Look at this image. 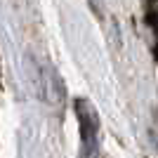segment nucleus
<instances>
[{"label":"nucleus","instance_id":"f03ea898","mask_svg":"<svg viewBox=\"0 0 158 158\" xmlns=\"http://www.w3.org/2000/svg\"><path fill=\"white\" fill-rule=\"evenodd\" d=\"M151 26H153V31H156V35H158V17H151ZM156 57H158V45H156Z\"/></svg>","mask_w":158,"mask_h":158},{"label":"nucleus","instance_id":"f257e3e1","mask_svg":"<svg viewBox=\"0 0 158 158\" xmlns=\"http://www.w3.org/2000/svg\"><path fill=\"white\" fill-rule=\"evenodd\" d=\"M78 111V123H80V137H83V156L80 158H94L97 156V135H99V118L94 113L92 104L87 99L76 102Z\"/></svg>","mask_w":158,"mask_h":158}]
</instances>
